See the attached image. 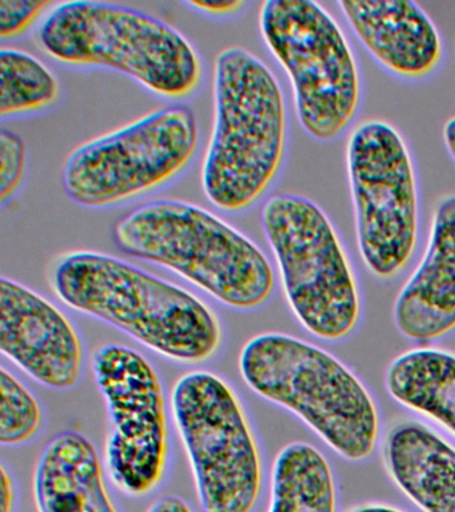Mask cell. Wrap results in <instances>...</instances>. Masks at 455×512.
<instances>
[{
    "mask_svg": "<svg viewBox=\"0 0 455 512\" xmlns=\"http://www.w3.org/2000/svg\"><path fill=\"white\" fill-rule=\"evenodd\" d=\"M53 287L67 307L119 328L174 362L203 363L221 347V322L203 300L114 256L66 255L55 267Z\"/></svg>",
    "mask_w": 455,
    "mask_h": 512,
    "instance_id": "6da1fadb",
    "label": "cell"
},
{
    "mask_svg": "<svg viewBox=\"0 0 455 512\" xmlns=\"http://www.w3.org/2000/svg\"><path fill=\"white\" fill-rule=\"evenodd\" d=\"M214 127L202 167L206 198L225 212L261 202L285 162V96L270 68L242 47L222 50L214 66Z\"/></svg>",
    "mask_w": 455,
    "mask_h": 512,
    "instance_id": "7a4b0ae2",
    "label": "cell"
},
{
    "mask_svg": "<svg viewBox=\"0 0 455 512\" xmlns=\"http://www.w3.org/2000/svg\"><path fill=\"white\" fill-rule=\"evenodd\" d=\"M114 240L125 254L177 272L235 310H257L274 294L275 272L265 252L195 204H143L118 220Z\"/></svg>",
    "mask_w": 455,
    "mask_h": 512,
    "instance_id": "3957f363",
    "label": "cell"
},
{
    "mask_svg": "<svg viewBox=\"0 0 455 512\" xmlns=\"http://www.w3.org/2000/svg\"><path fill=\"white\" fill-rule=\"evenodd\" d=\"M38 40L59 63L122 72L163 98H190L202 84L201 56L181 32L119 4H58L43 20Z\"/></svg>",
    "mask_w": 455,
    "mask_h": 512,
    "instance_id": "277c9868",
    "label": "cell"
},
{
    "mask_svg": "<svg viewBox=\"0 0 455 512\" xmlns=\"http://www.w3.org/2000/svg\"><path fill=\"white\" fill-rule=\"evenodd\" d=\"M239 371L255 394L293 412L342 458L361 462L373 455L377 407L361 380L329 352L269 332L245 344Z\"/></svg>",
    "mask_w": 455,
    "mask_h": 512,
    "instance_id": "5b68a950",
    "label": "cell"
},
{
    "mask_svg": "<svg viewBox=\"0 0 455 512\" xmlns=\"http://www.w3.org/2000/svg\"><path fill=\"white\" fill-rule=\"evenodd\" d=\"M259 28L289 76L303 130L318 142L341 138L362 99L357 58L341 26L317 2L269 0Z\"/></svg>",
    "mask_w": 455,
    "mask_h": 512,
    "instance_id": "8992f818",
    "label": "cell"
},
{
    "mask_svg": "<svg viewBox=\"0 0 455 512\" xmlns=\"http://www.w3.org/2000/svg\"><path fill=\"white\" fill-rule=\"evenodd\" d=\"M262 227L287 302L302 326L331 342L353 334L361 316L358 283L325 211L305 196H271L263 206Z\"/></svg>",
    "mask_w": 455,
    "mask_h": 512,
    "instance_id": "52a82bcc",
    "label": "cell"
},
{
    "mask_svg": "<svg viewBox=\"0 0 455 512\" xmlns=\"http://www.w3.org/2000/svg\"><path fill=\"white\" fill-rule=\"evenodd\" d=\"M171 411L189 456L203 512H253L263 488V460L237 390L210 371L178 379Z\"/></svg>",
    "mask_w": 455,
    "mask_h": 512,
    "instance_id": "ba28073f",
    "label": "cell"
},
{
    "mask_svg": "<svg viewBox=\"0 0 455 512\" xmlns=\"http://www.w3.org/2000/svg\"><path fill=\"white\" fill-rule=\"evenodd\" d=\"M198 148L193 110L183 104L159 108L71 152L63 188L82 207L121 206L177 179Z\"/></svg>",
    "mask_w": 455,
    "mask_h": 512,
    "instance_id": "9c48e42d",
    "label": "cell"
},
{
    "mask_svg": "<svg viewBox=\"0 0 455 512\" xmlns=\"http://www.w3.org/2000/svg\"><path fill=\"white\" fill-rule=\"evenodd\" d=\"M346 160L362 260L377 278L393 279L410 262L418 242L413 156L391 124L367 120L351 132Z\"/></svg>",
    "mask_w": 455,
    "mask_h": 512,
    "instance_id": "30bf717a",
    "label": "cell"
},
{
    "mask_svg": "<svg viewBox=\"0 0 455 512\" xmlns=\"http://www.w3.org/2000/svg\"><path fill=\"white\" fill-rule=\"evenodd\" d=\"M95 383L105 398V448L111 483L131 498L157 491L170 462L165 388L153 364L133 348L106 344L94 352Z\"/></svg>",
    "mask_w": 455,
    "mask_h": 512,
    "instance_id": "8fae6325",
    "label": "cell"
},
{
    "mask_svg": "<svg viewBox=\"0 0 455 512\" xmlns=\"http://www.w3.org/2000/svg\"><path fill=\"white\" fill-rule=\"evenodd\" d=\"M0 350L51 390H70L85 374V344L69 316L5 276L0 279Z\"/></svg>",
    "mask_w": 455,
    "mask_h": 512,
    "instance_id": "7c38bea8",
    "label": "cell"
},
{
    "mask_svg": "<svg viewBox=\"0 0 455 512\" xmlns=\"http://www.w3.org/2000/svg\"><path fill=\"white\" fill-rule=\"evenodd\" d=\"M338 6L362 46L390 74L419 82L441 67L442 36L418 3L342 0Z\"/></svg>",
    "mask_w": 455,
    "mask_h": 512,
    "instance_id": "4fadbf2b",
    "label": "cell"
},
{
    "mask_svg": "<svg viewBox=\"0 0 455 512\" xmlns=\"http://www.w3.org/2000/svg\"><path fill=\"white\" fill-rule=\"evenodd\" d=\"M394 322L419 342L455 328V195L443 196L435 207L425 255L399 292Z\"/></svg>",
    "mask_w": 455,
    "mask_h": 512,
    "instance_id": "5bb4252c",
    "label": "cell"
},
{
    "mask_svg": "<svg viewBox=\"0 0 455 512\" xmlns=\"http://www.w3.org/2000/svg\"><path fill=\"white\" fill-rule=\"evenodd\" d=\"M38 512H121L97 448L85 435L62 432L39 455L34 471Z\"/></svg>",
    "mask_w": 455,
    "mask_h": 512,
    "instance_id": "9a60e30c",
    "label": "cell"
},
{
    "mask_svg": "<svg viewBox=\"0 0 455 512\" xmlns=\"http://www.w3.org/2000/svg\"><path fill=\"white\" fill-rule=\"evenodd\" d=\"M385 460L395 484L423 512H455V448L429 427L395 426Z\"/></svg>",
    "mask_w": 455,
    "mask_h": 512,
    "instance_id": "2e32d148",
    "label": "cell"
},
{
    "mask_svg": "<svg viewBox=\"0 0 455 512\" xmlns=\"http://www.w3.org/2000/svg\"><path fill=\"white\" fill-rule=\"evenodd\" d=\"M386 386L397 402L455 436V355L434 348L406 352L390 364Z\"/></svg>",
    "mask_w": 455,
    "mask_h": 512,
    "instance_id": "e0dca14e",
    "label": "cell"
},
{
    "mask_svg": "<svg viewBox=\"0 0 455 512\" xmlns=\"http://www.w3.org/2000/svg\"><path fill=\"white\" fill-rule=\"evenodd\" d=\"M267 512H337V488L325 456L311 444L283 447L271 470Z\"/></svg>",
    "mask_w": 455,
    "mask_h": 512,
    "instance_id": "ac0fdd59",
    "label": "cell"
},
{
    "mask_svg": "<svg viewBox=\"0 0 455 512\" xmlns=\"http://www.w3.org/2000/svg\"><path fill=\"white\" fill-rule=\"evenodd\" d=\"M0 116L3 119L38 114L61 98V83L29 52L17 48L0 50Z\"/></svg>",
    "mask_w": 455,
    "mask_h": 512,
    "instance_id": "d6986e66",
    "label": "cell"
},
{
    "mask_svg": "<svg viewBox=\"0 0 455 512\" xmlns=\"http://www.w3.org/2000/svg\"><path fill=\"white\" fill-rule=\"evenodd\" d=\"M0 443L19 447L33 442L43 430L45 412L34 392L7 371L0 370Z\"/></svg>",
    "mask_w": 455,
    "mask_h": 512,
    "instance_id": "ffe728a7",
    "label": "cell"
},
{
    "mask_svg": "<svg viewBox=\"0 0 455 512\" xmlns=\"http://www.w3.org/2000/svg\"><path fill=\"white\" fill-rule=\"evenodd\" d=\"M27 170L26 144L15 132L0 131V202L6 206L21 190Z\"/></svg>",
    "mask_w": 455,
    "mask_h": 512,
    "instance_id": "44dd1931",
    "label": "cell"
},
{
    "mask_svg": "<svg viewBox=\"0 0 455 512\" xmlns=\"http://www.w3.org/2000/svg\"><path fill=\"white\" fill-rule=\"evenodd\" d=\"M50 6V2L0 0V36L14 39L25 34Z\"/></svg>",
    "mask_w": 455,
    "mask_h": 512,
    "instance_id": "7402d4cb",
    "label": "cell"
},
{
    "mask_svg": "<svg viewBox=\"0 0 455 512\" xmlns=\"http://www.w3.org/2000/svg\"><path fill=\"white\" fill-rule=\"evenodd\" d=\"M186 4L194 8V10L211 16L234 15L242 11V8L246 6V3L241 2V0H219V2H213V0H194V2H187Z\"/></svg>",
    "mask_w": 455,
    "mask_h": 512,
    "instance_id": "603a6c76",
    "label": "cell"
},
{
    "mask_svg": "<svg viewBox=\"0 0 455 512\" xmlns=\"http://www.w3.org/2000/svg\"><path fill=\"white\" fill-rule=\"evenodd\" d=\"M2 512H18V484L13 472L2 464Z\"/></svg>",
    "mask_w": 455,
    "mask_h": 512,
    "instance_id": "cb8c5ba5",
    "label": "cell"
},
{
    "mask_svg": "<svg viewBox=\"0 0 455 512\" xmlns=\"http://www.w3.org/2000/svg\"><path fill=\"white\" fill-rule=\"evenodd\" d=\"M146 512H195L186 500L179 496H163Z\"/></svg>",
    "mask_w": 455,
    "mask_h": 512,
    "instance_id": "d4e9b609",
    "label": "cell"
},
{
    "mask_svg": "<svg viewBox=\"0 0 455 512\" xmlns=\"http://www.w3.org/2000/svg\"><path fill=\"white\" fill-rule=\"evenodd\" d=\"M443 143H445L447 151L455 162V116L447 120L445 127H443Z\"/></svg>",
    "mask_w": 455,
    "mask_h": 512,
    "instance_id": "484cf974",
    "label": "cell"
},
{
    "mask_svg": "<svg viewBox=\"0 0 455 512\" xmlns=\"http://www.w3.org/2000/svg\"><path fill=\"white\" fill-rule=\"evenodd\" d=\"M350 512H405V511L397 510V508H394V507L379 506V504H366V506L354 508V510L350 511Z\"/></svg>",
    "mask_w": 455,
    "mask_h": 512,
    "instance_id": "4316f807",
    "label": "cell"
}]
</instances>
